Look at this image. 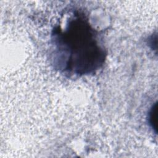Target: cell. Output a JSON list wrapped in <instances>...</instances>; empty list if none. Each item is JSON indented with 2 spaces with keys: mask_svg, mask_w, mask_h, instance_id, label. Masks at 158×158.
Returning <instances> with one entry per match:
<instances>
[{
  "mask_svg": "<svg viewBox=\"0 0 158 158\" xmlns=\"http://www.w3.org/2000/svg\"><path fill=\"white\" fill-rule=\"evenodd\" d=\"M51 41L54 65L64 73L88 75L104 64L106 53L99 43L98 31L81 13L69 17L64 27H55Z\"/></svg>",
  "mask_w": 158,
  "mask_h": 158,
  "instance_id": "1",
  "label": "cell"
},
{
  "mask_svg": "<svg viewBox=\"0 0 158 158\" xmlns=\"http://www.w3.org/2000/svg\"><path fill=\"white\" fill-rule=\"evenodd\" d=\"M156 104L155 106H153L152 109H151V111L149 112V120L150 124L152 125V127L154 128H156V127H155L154 124H156V111H157V108H156Z\"/></svg>",
  "mask_w": 158,
  "mask_h": 158,
  "instance_id": "2",
  "label": "cell"
}]
</instances>
